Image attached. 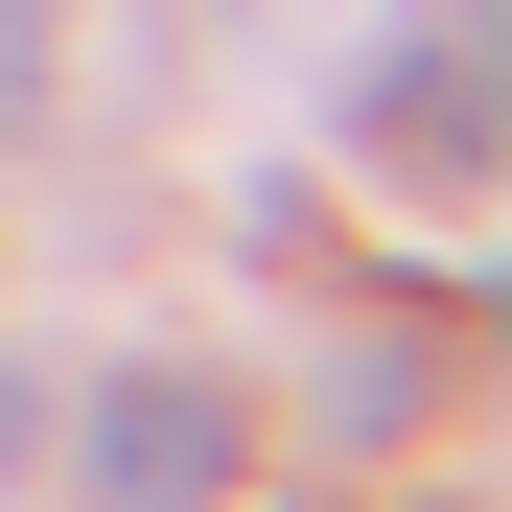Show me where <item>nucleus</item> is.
<instances>
[{"label":"nucleus","instance_id":"obj_4","mask_svg":"<svg viewBox=\"0 0 512 512\" xmlns=\"http://www.w3.org/2000/svg\"><path fill=\"white\" fill-rule=\"evenodd\" d=\"M47 24L70 0H0V117H47Z\"/></svg>","mask_w":512,"mask_h":512},{"label":"nucleus","instance_id":"obj_3","mask_svg":"<svg viewBox=\"0 0 512 512\" xmlns=\"http://www.w3.org/2000/svg\"><path fill=\"white\" fill-rule=\"evenodd\" d=\"M419 396H443L419 326H326V443H419Z\"/></svg>","mask_w":512,"mask_h":512},{"label":"nucleus","instance_id":"obj_1","mask_svg":"<svg viewBox=\"0 0 512 512\" xmlns=\"http://www.w3.org/2000/svg\"><path fill=\"white\" fill-rule=\"evenodd\" d=\"M350 140L419 163V187H489V140H512V117H489V0H419V24L350 70Z\"/></svg>","mask_w":512,"mask_h":512},{"label":"nucleus","instance_id":"obj_2","mask_svg":"<svg viewBox=\"0 0 512 512\" xmlns=\"http://www.w3.org/2000/svg\"><path fill=\"white\" fill-rule=\"evenodd\" d=\"M233 489V396L210 373H94V512H210Z\"/></svg>","mask_w":512,"mask_h":512}]
</instances>
